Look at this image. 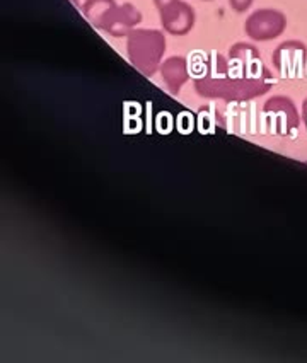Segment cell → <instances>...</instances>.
<instances>
[{
  "label": "cell",
  "instance_id": "obj_1",
  "mask_svg": "<svg viewBox=\"0 0 307 363\" xmlns=\"http://www.w3.org/2000/svg\"><path fill=\"white\" fill-rule=\"evenodd\" d=\"M273 77L263 65L262 57L255 46L247 43L234 45L229 58L218 55L216 70L201 79L196 87L203 96L224 98L227 101H247L270 91Z\"/></svg>",
  "mask_w": 307,
  "mask_h": 363
},
{
  "label": "cell",
  "instance_id": "obj_2",
  "mask_svg": "<svg viewBox=\"0 0 307 363\" xmlns=\"http://www.w3.org/2000/svg\"><path fill=\"white\" fill-rule=\"evenodd\" d=\"M164 36L159 31H135L128 38V57L138 70L152 75L164 53Z\"/></svg>",
  "mask_w": 307,
  "mask_h": 363
},
{
  "label": "cell",
  "instance_id": "obj_3",
  "mask_svg": "<svg viewBox=\"0 0 307 363\" xmlns=\"http://www.w3.org/2000/svg\"><path fill=\"white\" fill-rule=\"evenodd\" d=\"M287 19L280 11L259 9L246 21V35L256 41H270L285 31Z\"/></svg>",
  "mask_w": 307,
  "mask_h": 363
},
{
  "label": "cell",
  "instance_id": "obj_4",
  "mask_svg": "<svg viewBox=\"0 0 307 363\" xmlns=\"http://www.w3.org/2000/svg\"><path fill=\"white\" fill-rule=\"evenodd\" d=\"M161 11L162 24L171 35H186L195 23V14L188 4L179 0H154Z\"/></svg>",
  "mask_w": 307,
  "mask_h": 363
},
{
  "label": "cell",
  "instance_id": "obj_5",
  "mask_svg": "<svg viewBox=\"0 0 307 363\" xmlns=\"http://www.w3.org/2000/svg\"><path fill=\"white\" fill-rule=\"evenodd\" d=\"M307 48L301 41H285L273 53V63L284 77H297L304 69Z\"/></svg>",
  "mask_w": 307,
  "mask_h": 363
},
{
  "label": "cell",
  "instance_id": "obj_6",
  "mask_svg": "<svg viewBox=\"0 0 307 363\" xmlns=\"http://www.w3.org/2000/svg\"><path fill=\"white\" fill-rule=\"evenodd\" d=\"M264 113L273 132L289 133L290 130L297 128V111L289 98H272L264 106Z\"/></svg>",
  "mask_w": 307,
  "mask_h": 363
},
{
  "label": "cell",
  "instance_id": "obj_7",
  "mask_svg": "<svg viewBox=\"0 0 307 363\" xmlns=\"http://www.w3.org/2000/svg\"><path fill=\"white\" fill-rule=\"evenodd\" d=\"M140 23V14L133 6L125 4V6L118 7L109 14L106 23H104L103 29L111 33L115 36H123L132 29L135 24Z\"/></svg>",
  "mask_w": 307,
  "mask_h": 363
},
{
  "label": "cell",
  "instance_id": "obj_8",
  "mask_svg": "<svg viewBox=\"0 0 307 363\" xmlns=\"http://www.w3.org/2000/svg\"><path fill=\"white\" fill-rule=\"evenodd\" d=\"M162 77L166 80L167 87L171 89L172 92H178L179 87L186 82V63H184L183 58L174 57L169 58L162 65Z\"/></svg>",
  "mask_w": 307,
  "mask_h": 363
},
{
  "label": "cell",
  "instance_id": "obj_9",
  "mask_svg": "<svg viewBox=\"0 0 307 363\" xmlns=\"http://www.w3.org/2000/svg\"><path fill=\"white\" fill-rule=\"evenodd\" d=\"M115 9L116 4L113 0H87L84 12H86L87 19H91L96 26L103 28L109 18V14Z\"/></svg>",
  "mask_w": 307,
  "mask_h": 363
},
{
  "label": "cell",
  "instance_id": "obj_10",
  "mask_svg": "<svg viewBox=\"0 0 307 363\" xmlns=\"http://www.w3.org/2000/svg\"><path fill=\"white\" fill-rule=\"evenodd\" d=\"M229 2H230V7H233L235 12L241 14V12H246L250 9L251 4H253L255 0H229Z\"/></svg>",
  "mask_w": 307,
  "mask_h": 363
},
{
  "label": "cell",
  "instance_id": "obj_11",
  "mask_svg": "<svg viewBox=\"0 0 307 363\" xmlns=\"http://www.w3.org/2000/svg\"><path fill=\"white\" fill-rule=\"evenodd\" d=\"M304 120H306V126H307V99L304 101Z\"/></svg>",
  "mask_w": 307,
  "mask_h": 363
}]
</instances>
